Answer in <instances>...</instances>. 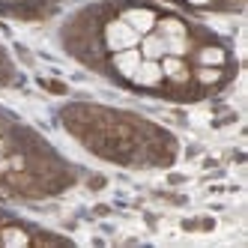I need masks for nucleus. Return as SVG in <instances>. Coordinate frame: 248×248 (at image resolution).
Masks as SVG:
<instances>
[{
    "mask_svg": "<svg viewBox=\"0 0 248 248\" xmlns=\"http://www.w3.org/2000/svg\"><path fill=\"white\" fill-rule=\"evenodd\" d=\"M140 33L132 30L126 21H111L108 27H105V45H108L111 51H123V48H132L138 42Z\"/></svg>",
    "mask_w": 248,
    "mask_h": 248,
    "instance_id": "obj_1",
    "label": "nucleus"
},
{
    "mask_svg": "<svg viewBox=\"0 0 248 248\" xmlns=\"http://www.w3.org/2000/svg\"><path fill=\"white\" fill-rule=\"evenodd\" d=\"M162 66H158L155 60H140L138 63V69H135V75H132V81L135 84H140V87H155V84H162Z\"/></svg>",
    "mask_w": 248,
    "mask_h": 248,
    "instance_id": "obj_2",
    "label": "nucleus"
},
{
    "mask_svg": "<svg viewBox=\"0 0 248 248\" xmlns=\"http://www.w3.org/2000/svg\"><path fill=\"white\" fill-rule=\"evenodd\" d=\"M140 60H144V57H140V51H135V48H123V51L114 54V66H117V72L123 78H132Z\"/></svg>",
    "mask_w": 248,
    "mask_h": 248,
    "instance_id": "obj_3",
    "label": "nucleus"
},
{
    "mask_svg": "<svg viewBox=\"0 0 248 248\" xmlns=\"http://www.w3.org/2000/svg\"><path fill=\"white\" fill-rule=\"evenodd\" d=\"M123 21L138 33H150L153 24H155V15L150 9H129V12H123Z\"/></svg>",
    "mask_w": 248,
    "mask_h": 248,
    "instance_id": "obj_4",
    "label": "nucleus"
},
{
    "mask_svg": "<svg viewBox=\"0 0 248 248\" xmlns=\"http://www.w3.org/2000/svg\"><path fill=\"white\" fill-rule=\"evenodd\" d=\"M165 54H168L165 39L158 36V33H150V36L144 39V51H140V57H147V60H158V57H165Z\"/></svg>",
    "mask_w": 248,
    "mask_h": 248,
    "instance_id": "obj_5",
    "label": "nucleus"
},
{
    "mask_svg": "<svg viewBox=\"0 0 248 248\" xmlns=\"http://www.w3.org/2000/svg\"><path fill=\"white\" fill-rule=\"evenodd\" d=\"M198 60H201V66H221L224 63V51L221 48H201L198 51Z\"/></svg>",
    "mask_w": 248,
    "mask_h": 248,
    "instance_id": "obj_6",
    "label": "nucleus"
},
{
    "mask_svg": "<svg viewBox=\"0 0 248 248\" xmlns=\"http://www.w3.org/2000/svg\"><path fill=\"white\" fill-rule=\"evenodd\" d=\"M198 81L201 84H216V81H221V72H218V69H212V66H201L198 69Z\"/></svg>",
    "mask_w": 248,
    "mask_h": 248,
    "instance_id": "obj_7",
    "label": "nucleus"
},
{
    "mask_svg": "<svg viewBox=\"0 0 248 248\" xmlns=\"http://www.w3.org/2000/svg\"><path fill=\"white\" fill-rule=\"evenodd\" d=\"M0 239H3L6 245H21V242H27V236L21 233V230H3V236H0Z\"/></svg>",
    "mask_w": 248,
    "mask_h": 248,
    "instance_id": "obj_8",
    "label": "nucleus"
},
{
    "mask_svg": "<svg viewBox=\"0 0 248 248\" xmlns=\"http://www.w3.org/2000/svg\"><path fill=\"white\" fill-rule=\"evenodd\" d=\"M6 155V144H3V140H0V158H3Z\"/></svg>",
    "mask_w": 248,
    "mask_h": 248,
    "instance_id": "obj_9",
    "label": "nucleus"
},
{
    "mask_svg": "<svg viewBox=\"0 0 248 248\" xmlns=\"http://www.w3.org/2000/svg\"><path fill=\"white\" fill-rule=\"evenodd\" d=\"M191 3H206V0H191Z\"/></svg>",
    "mask_w": 248,
    "mask_h": 248,
    "instance_id": "obj_10",
    "label": "nucleus"
}]
</instances>
